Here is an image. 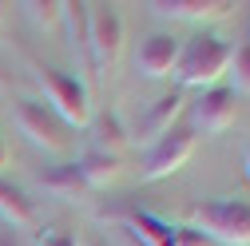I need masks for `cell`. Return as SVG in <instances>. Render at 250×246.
Returning <instances> with one entry per match:
<instances>
[{
  "label": "cell",
  "instance_id": "6",
  "mask_svg": "<svg viewBox=\"0 0 250 246\" xmlns=\"http://www.w3.org/2000/svg\"><path fill=\"white\" fill-rule=\"evenodd\" d=\"M195 155V135L187 131V127H171L163 139H155L147 147V159H143V179L155 183V179H167L175 175L187 159Z\"/></svg>",
  "mask_w": 250,
  "mask_h": 246
},
{
  "label": "cell",
  "instance_id": "2",
  "mask_svg": "<svg viewBox=\"0 0 250 246\" xmlns=\"http://www.w3.org/2000/svg\"><path fill=\"white\" fill-rule=\"evenodd\" d=\"M191 230L207 242L250 246V203L246 199H207L191 210Z\"/></svg>",
  "mask_w": 250,
  "mask_h": 246
},
{
  "label": "cell",
  "instance_id": "13",
  "mask_svg": "<svg viewBox=\"0 0 250 246\" xmlns=\"http://www.w3.org/2000/svg\"><path fill=\"white\" fill-rule=\"evenodd\" d=\"M36 183H40V191H44V195H52V199H60V203H76V199L87 195V183H83V175H80L76 163L48 167Z\"/></svg>",
  "mask_w": 250,
  "mask_h": 246
},
{
  "label": "cell",
  "instance_id": "20",
  "mask_svg": "<svg viewBox=\"0 0 250 246\" xmlns=\"http://www.w3.org/2000/svg\"><path fill=\"white\" fill-rule=\"evenodd\" d=\"M0 246H24V242H20V234H12V230H0Z\"/></svg>",
  "mask_w": 250,
  "mask_h": 246
},
{
  "label": "cell",
  "instance_id": "23",
  "mask_svg": "<svg viewBox=\"0 0 250 246\" xmlns=\"http://www.w3.org/2000/svg\"><path fill=\"white\" fill-rule=\"evenodd\" d=\"M0 16H4V4H0Z\"/></svg>",
  "mask_w": 250,
  "mask_h": 246
},
{
  "label": "cell",
  "instance_id": "5",
  "mask_svg": "<svg viewBox=\"0 0 250 246\" xmlns=\"http://www.w3.org/2000/svg\"><path fill=\"white\" fill-rule=\"evenodd\" d=\"M87 44H91V68H96V76H104L123 52V16L111 4H91Z\"/></svg>",
  "mask_w": 250,
  "mask_h": 246
},
{
  "label": "cell",
  "instance_id": "3",
  "mask_svg": "<svg viewBox=\"0 0 250 246\" xmlns=\"http://www.w3.org/2000/svg\"><path fill=\"white\" fill-rule=\"evenodd\" d=\"M36 83L44 91V103L60 115L64 127H87L91 123V96L80 76H64L56 68H36Z\"/></svg>",
  "mask_w": 250,
  "mask_h": 246
},
{
  "label": "cell",
  "instance_id": "22",
  "mask_svg": "<svg viewBox=\"0 0 250 246\" xmlns=\"http://www.w3.org/2000/svg\"><path fill=\"white\" fill-rule=\"evenodd\" d=\"M246 175H250V143H246Z\"/></svg>",
  "mask_w": 250,
  "mask_h": 246
},
{
  "label": "cell",
  "instance_id": "10",
  "mask_svg": "<svg viewBox=\"0 0 250 246\" xmlns=\"http://www.w3.org/2000/svg\"><path fill=\"white\" fill-rule=\"evenodd\" d=\"M87 16H91V4H80V0H72V4H64V28H68V52L76 60V68L96 76V68H91V44H87Z\"/></svg>",
  "mask_w": 250,
  "mask_h": 246
},
{
  "label": "cell",
  "instance_id": "21",
  "mask_svg": "<svg viewBox=\"0 0 250 246\" xmlns=\"http://www.w3.org/2000/svg\"><path fill=\"white\" fill-rule=\"evenodd\" d=\"M8 163V143H4V135H0V167Z\"/></svg>",
  "mask_w": 250,
  "mask_h": 246
},
{
  "label": "cell",
  "instance_id": "17",
  "mask_svg": "<svg viewBox=\"0 0 250 246\" xmlns=\"http://www.w3.org/2000/svg\"><path fill=\"white\" fill-rule=\"evenodd\" d=\"M227 76L234 80L230 91H242V96H250V44L230 48V68H227Z\"/></svg>",
  "mask_w": 250,
  "mask_h": 246
},
{
  "label": "cell",
  "instance_id": "7",
  "mask_svg": "<svg viewBox=\"0 0 250 246\" xmlns=\"http://www.w3.org/2000/svg\"><path fill=\"white\" fill-rule=\"evenodd\" d=\"M238 115V100H234V91L223 87V83H214L207 91H199V100L191 107V119H195V127L203 135H218V131H227L230 123Z\"/></svg>",
  "mask_w": 250,
  "mask_h": 246
},
{
  "label": "cell",
  "instance_id": "16",
  "mask_svg": "<svg viewBox=\"0 0 250 246\" xmlns=\"http://www.w3.org/2000/svg\"><path fill=\"white\" fill-rule=\"evenodd\" d=\"M20 8H24V16L36 28H44V32H52V28L64 24V0H28V4H20Z\"/></svg>",
  "mask_w": 250,
  "mask_h": 246
},
{
  "label": "cell",
  "instance_id": "8",
  "mask_svg": "<svg viewBox=\"0 0 250 246\" xmlns=\"http://www.w3.org/2000/svg\"><path fill=\"white\" fill-rule=\"evenodd\" d=\"M179 52H183V40H179V36H171V32H151V36L139 44V52H135V72H143L147 80L175 76Z\"/></svg>",
  "mask_w": 250,
  "mask_h": 246
},
{
  "label": "cell",
  "instance_id": "18",
  "mask_svg": "<svg viewBox=\"0 0 250 246\" xmlns=\"http://www.w3.org/2000/svg\"><path fill=\"white\" fill-rule=\"evenodd\" d=\"M40 246H80V238L68 230H48V234H40Z\"/></svg>",
  "mask_w": 250,
  "mask_h": 246
},
{
  "label": "cell",
  "instance_id": "1",
  "mask_svg": "<svg viewBox=\"0 0 250 246\" xmlns=\"http://www.w3.org/2000/svg\"><path fill=\"white\" fill-rule=\"evenodd\" d=\"M230 68V44L214 32H199L183 44L179 64H175V80L183 87H214Z\"/></svg>",
  "mask_w": 250,
  "mask_h": 246
},
{
  "label": "cell",
  "instance_id": "4",
  "mask_svg": "<svg viewBox=\"0 0 250 246\" xmlns=\"http://www.w3.org/2000/svg\"><path fill=\"white\" fill-rule=\"evenodd\" d=\"M12 119L20 135L40 147V151H52V155H60V151H68V127L60 123V115L44 103V100H16L12 103Z\"/></svg>",
  "mask_w": 250,
  "mask_h": 246
},
{
  "label": "cell",
  "instance_id": "9",
  "mask_svg": "<svg viewBox=\"0 0 250 246\" xmlns=\"http://www.w3.org/2000/svg\"><path fill=\"white\" fill-rule=\"evenodd\" d=\"M147 8H151L155 16H163V20H191V24H203V20L227 16L234 4H230V0H151Z\"/></svg>",
  "mask_w": 250,
  "mask_h": 246
},
{
  "label": "cell",
  "instance_id": "11",
  "mask_svg": "<svg viewBox=\"0 0 250 246\" xmlns=\"http://www.w3.org/2000/svg\"><path fill=\"white\" fill-rule=\"evenodd\" d=\"M0 223H4L12 234L36 230V206H32V199H28L16 183H8V179H0Z\"/></svg>",
  "mask_w": 250,
  "mask_h": 246
},
{
  "label": "cell",
  "instance_id": "14",
  "mask_svg": "<svg viewBox=\"0 0 250 246\" xmlns=\"http://www.w3.org/2000/svg\"><path fill=\"white\" fill-rule=\"evenodd\" d=\"M76 167H80V175L87 183V191L91 187H111V183L119 179V171H123V163L115 155H107V151H87V155L76 159Z\"/></svg>",
  "mask_w": 250,
  "mask_h": 246
},
{
  "label": "cell",
  "instance_id": "12",
  "mask_svg": "<svg viewBox=\"0 0 250 246\" xmlns=\"http://www.w3.org/2000/svg\"><path fill=\"white\" fill-rule=\"evenodd\" d=\"M183 115V96L179 91H171V96H159L151 103V111L139 119V131H135V139L139 143H155V139H163L171 127H175V119Z\"/></svg>",
  "mask_w": 250,
  "mask_h": 246
},
{
  "label": "cell",
  "instance_id": "15",
  "mask_svg": "<svg viewBox=\"0 0 250 246\" xmlns=\"http://www.w3.org/2000/svg\"><path fill=\"white\" fill-rule=\"evenodd\" d=\"M131 230H135V238H139L143 246H175V230H179V226L163 223L159 214L135 210V214H131Z\"/></svg>",
  "mask_w": 250,
  "mask_h": 246
},
{
  "label": "cell",
  "instance_id": "19",
  "mask_svg": "<svg viewBox=\"0 0 250 246\" xmlns=\"http://www.w3.org/2000/svg\"><path fill=\"white\" fill-rule=\"evenodd\" d=\"M175 246H210V242H207L199 230H191V226H179V230H175Z\"/></svg>",
  "mask_w": 250,
  "mask_h": 246
}]
</instances>
